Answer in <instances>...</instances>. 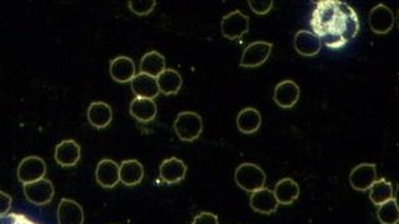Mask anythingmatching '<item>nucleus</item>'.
I'll return each mask as SVG.
<instances>
[{"label": "nucleus", "instance_id": "nucleus-1", "mask_svg": "<svg viewBox=\"0 0 399 224\" xmlns=\"http://www.w3.org/2000/svg\"><path fill=\"white\" fill-rule=\"evenodd\" d=\"M312 34L329 50H341L360 32V17L345 1L318 0L311 17Z\"/></svg>", "mask_w": 399, "mask_h": 224}, {"label": "nucleus", "instance_id": "nucleus-2", "mask_svg": "<svg viewBox=\"0 0 399 224\" xmlns=\"http://www.w3.org/2000/svg\"><path fill=\"white\" fill-rule=\"evenodd\" d=\"M174 130L183 142H192L201 137L203 132V120L195 112H182L174 122Z\"/></svg>", "mask_w": 399, "mask_h": 224}, {"label": "nucleus", "instance_id": "nucleus-3", "mask_svg": "<svg viewBox=\"0 0 399 224\" xmlns=\"http://www.w3.org/2000/svg\"><path fill=\"white\" fill-rule=\"evenodd\" d=\"M235 182L241 189L247 192H254L265 186L267 175L264 170L255 163H242L234 174Z\"/></svg>", "mask_w": 399, "mask_h": 224}, {"label": "nucleus", "instance_id": "nucleus-4", "mask_svg": "<svg viewBox=\"0 0 399 224\" xmlns=\"http://www.w3.org/2000/svg\"><path fill=\"white\" fill-rule=\"evenodd\" d=\"M272 48H274V44L268 41L251 43L243 51L242 59H241V67L243 68L260 67L269 59Z\"/></svg>", "mask_w": 399, "mask_h": 224}, {"label": "nucleus", "instance_id": "nucleus-5", "mask_svg": "<svg viewBox=\"0 0 399 224\" xmlns=\"http://www.w3.org/2000/svg\"><path fill=\"white\" fill-rule=\"evenodd\" d=\"M23 190H24V195L27 201L35 206H45L51 203L54 196V187H53L52 182L45 178L24 185Z\"/></svg>", "mask_w": 399, "mask_h": 224}, {"label": "nucleus", "instance_id": "nucleus-6", "mask_svg": "<svg viewBox=\"0 0 399 224\" xmlns=\"http://www.w3.org/2000/svg\"><path fill=\"white\" fill-rule=\"evenodd\" d=\"M47 174V165L43 161V158L31 155L24 158L18 166V179L23 183H32L36 181H40Z\"/></svg>", "mask_w": 399, "mask_h": 224}, {"label": "nucleus", "instance_id": "nucleus-7", "mask_svg": "<svg viewBox=\"0 0 399 224\" xmlns=\"http://www.w3.org/2000/svg\"><path fill=\"white\" fill-rule=\"evenodd\" d=\"M221 30L228 40H238L249 31V17L241 11L229 12L222 19Z\"/></svg>", "mask_w": 399, "mask_h": 224}, {"label": "nucleus", "instance_id": "nucleus-8", "mask_svg": "<svg viewBox=\"0 0 399 224\" xmlns=\"http://www.w3.org/2000/svg\"><path fill=\"white\" fill-rule=\"evenodd\" d=\"M394 12L385 4H377L369 14V26L374 34H389L394 28Z\"/></svg>", "mask_w": 399, "mask_h": 224}, {"label": "nucleus", "instance_id": "nucleus-9", "mask_svg": "<svg viewBox=\"0 0 399 224\" xmlns=\"http://www.w3.org/2000/svg\"><path fill=\"white\" fill-rule=\"evenodd\" d=\"M377 181V167L374 163H361L349 175L350 186L357 191H367Z\"/></svg>", "mask_w": 399, "mask_h": 224}, {"label": "nucleus", "instance_id": "nucleus-10", "mask_svg": "<svg viewBox=\"0 0 399 224\" xmlns=\"http://www.w3.org/2000/svg\"><path fill=\"white\" fill-rule=\"evenodd\" d=\"M187 167L185 162L176 156L165 159L159 166V176L167 185H175L186 178Z\"/></svg>", "mask_w": 399, "mask_h": 224}, {"label": "nucleus", "instance_id": "nucleus-11", "mask_svg": "<svg viewBox=\"0 0 399 224\" xmlns=\"http://www.w3.org/2000/svg\"><path fill=\"white\" fill-rule=\"evenodd\" d=\"M96 181L104 189H113L120 183V165L112 159H101L96 167Z\"/></svg>", "mask_w": 399, "mask_h": 224}, {"label": "nucleus", "instance_id": "nucleus-12", "mask_svg": "<svg viewBox=\"0 0 399 224\" xmlns=\"http://www.w3.org/2000/svg\"><path fill=\"white\" fill-rule=\"evenodd\" d=\"M81 158V149L73 139L61 141L54 149V161L63 167H72L77 165Z\"/></svg>", "mask_w": 399, "mask_h": 224}, {"label": "nucleus", "instance_id": "nucleus-13", "mask_svg": "<svg viewBox=\"0 0 399 224\" xmlns=\"http://www.w3.org/2000/svg\"><path fill=\"white\" fill-rule=\"evenodd\" d=\"M249 206L254 211H256L259 214L271 215V214L278 211V203L275 195H274V191H271L267 187H263V189L256 190L251 194Z\"/></svg>", "mask_w": 399, "mask_h": 224}, {"label": "nucleus", "instance_id": "nucleus-14", "mask_svg": "<svg viewBox=\"0 0 399 224\" xmlns=\"http://www.w3.org/2000/svg\"><path fill=\"white\" fill-rule=\"evenodd\" d=\"M300 99V88L292 80H284L278 83L275 92L274 100L283 109L294 108Z\"/></svg>", "mask_w": 399, "mask_h": 224}, {"label": "nucleus", "instance_id": "nucleus-15", "mask_svg": "<svg viewBox=\"0 0 399 224\" xmlns=\"http://www.w3.org/2000/svg\"><path fill=\"white\" fill-rule=\"evenodd\" d=\"M110 76L117 83H130L137 74L134 61L127 56H119L110 61Z\"/></svg>", "mask_w": 399, "mask_h": 224}, {"label": "nucleus", "instance_id": "nucleus-16", "mask_svg": "<svg viewBox=\"0 0 399 224\" xmlns=\"http://www.w3.org/2000/svg\"><path fill=\"white\" fill-rule=\"evenodd\" d=\"M85 214L83 207L72 199H61L57 207L59 224H84Z\"/></svg>", "mask_w": 399, "mask_h": 224}, {"label": "nucleus", "instance_id": "nucleus-17", "mask_svg": "<svg viewBox=\"0 0 399 224\" xmlns=\"http://www.w3.org/2000/svg\"><path fill=\"white\" fill-rule=\"evenodd\" d=\"M132 83V90L137 96V99H147L154 100L159 94V88L156 77L139 73L134 76Z\"/></svg>", "mask_w": 399, "mask_h": 224}, {"label": "nucleus", "instance_id": "nucleus-18", "mask_svg": "<svg viewBox=\"0 0 399 224\" xmlns=\"http://www.w3.org/2000/svg\"><path fill=\"white\" fill-rule=\"evenodd\" d=\"M294 45H295L296 51L298 52L301 56L312 57L321 51L323 44L316 34L307 30H301L295 34Z\"/></svg>", "mask_w": 399, "mask_h": 224}, {"label": "nucleus", "instance_id": "nucleus-19", "mask_svg": "<svg viewBox=\"0 0 399 224\" xmlns=\"http://www.w3.org/2000/svg\"><path fill=\"white\" fill-rule=\"evenodd\" d=\"M89 123L96 129H105L113 120V110L106 103H92L87 112Z\"/></svg>", "mask_w": 399, "mask_h": 224}, {"label": "nucleus", "instance_id": "nucleus-20", "mask_svg": "<svg viewBox=\"0 0 399 224\" xmlns=\"http://www.w3.org/2000/svg\"><path fill=\"white\" fill-rule=\"evenodd\" d=\"M145 176L142 163L137 159H126L120 165V182L125 186H137Z\"/></svg>", "mask_w": 399, "mask_h": 224}, {"label": "nucleus", "instance_id": "nucleus-21", "mask_svg": "<svg viewBox=\"0 0 399 224\" xmlns=\"http://www.w3.org/2000/svg\"><path fill=\"white\" fill-rule=\"evenodd\" d=\"M274 195L278 205L289 206L300 196V187L292 178H283L276 183Z\"/></svg>", "mask_w": 399, "mask_h": 224}, {"label": "nucleus", "instance_id": "nucleus-22", "mask_svg": "<svg viewBox=\"0 0 399 224\" xmlns=\"http://www.w3.org/2000/svg\"><path fill=\"white\" fill-rule=\"evenodd\" d=\"M236 126L244 134L256 133L261 126L260 112L255 108H244L236 117Z\"/></svg>", "mask_w": 399, "mask_h": 224}, {"label": "nucleus", "instance_id": "nucleus-23", "mask_svg": "<svg viewBox=\"0 0 399 224\" xmlns=\"http://www.w3.org/2000/svg\"><path fill=\"white\" fill-rule=\"evenodd\" d=\"M130 114L136 120L143 123L152 122L156 117V103L154 100H147V99H134L130 103Z\"/></svg>", "mask_w": 399, "mask_h": 224}, {"label": "nucleus", "instance_id": "nucleus-24", "mask_svg": "<svg viewBox=\"0 0 399 224\" xmlns=\"http://www.w3.org/2000/svg\"><path fill=\"white\" fill-rule=\"evenodd\" d=\"M156 83H158V88H159L161 93H163L166 96H173L181 90L183 80H182V76L178 70L165 69L156 77Z\"/></svg>", "mask_w": 399, "mask_h": 224}, {"label": "nucleus", "instance_id": "nucleus-25", "mask_svg": "<svg viewBox=\"0 0 399 224\" xmlns=\"http://www.w3.org/2000/svg\"><path fill=\"white\" fill-rule=\"evenodd\" d=\"M369 198L371 201L373 205L376 206H381L383 203L396 199V192H394V187L393 185L385 179H377L371 187L369 189Z\"/></svg>", "mask_w": 399, "mask_h": 224}, {"label": "nucleus", "instance_id": "nucleus-26", "mask_svg": "<svg viewBox=\"0 0 399 224\" xmlns=\"http://www.w3.org/2000/svg\"><path fill=\"white\" fill-rule=\"evenodd\" d=\"M139 69L141 73L156 79L166 69V60L159 52H147L141 60Z\"/></svg>", "mask_w": 399, "mask_h": 224}, {"label": "nucleus", "instance_id": "nucleus-27", "mask_svg": "<svg viewBox=\"0 0 399 224\" xmlns=\"http://www.w3.org/2000/svg\"><path fill=\"white\" fill-rule=\"evenodd\" d=\"M377 218L381 224H398L399 208L397 201L393 199V201H389L381 206H378Z\"/></svg>", "mask_w": 399, "mask_h": 224}, {"label": "nucleus", "instance_id": "nucleus-28", "mask_svg": "<svg viewBox=\"0 0 399 224\" xmlns=\"http://www.w3.org/2000/svg\"><path fill=\"white\" fill-rule=\"evenodd\" d=\"M130 11L136 15L143 17V15H149L150 12H153V10L156 8V0H130L127 3Z\"/></svg>", "mask_w": 399, "mask_h": 224}, {"label": "nucleus", "instance_id": "nucleus-29", "mask_svg": "<svg viewBox=\"0 0 399 224\" xmlns=\"http://www.w3.org/2000/svg\"><path fill=\"white\" fill-rule=\"evenodd\" d=\"M248 6L251 11L255 12L256 15H267L274 7V1L272 0H249Z\"/></svg>", "mask_w": 399, "mask_h": 224}, {"label": "nucleus", "instance_id": "nucleus-30", "mask_svg": "<svg viewBox=\"0 0 399 224\" xmlns=\"http://www.w3.org/2000/svg\"><path fill=\"white\" fill-rule=\"evenodd\" d=\"M0 224H36L23 214H8L0 218Z\"/></svg>", "mask_w": 399, "mask_h": 224}, {"label": "nucleus", "instance_id": "nucleus-31", "mask_svg": "<svg viewBox=\"0 0 399 224\" xmlns=\"http://www.w3.org/2000/svg\"><path fill=\"white\" fill-rule=\"evenodd\" d=\"M191 224H219V219L215 214L203 211L194 218Z\"/></svg>", "mask_w": 399, "mask_h": 224}, {"label": "nucleus", "instance_id": "nucleus-32", "mask_svg": "<svg viewBox=\"0 0 399 224\" xmlns=\"http://www.w3.org/2000/svg\"><path fill=\"white\" fill-rule=\"evenodd\" d=\"M11 207H12V198L8 194L0 191V218L8 215L11 211Z\"/></svg>", "mask_w": 399, "mask_h": 224}]
</instances>
